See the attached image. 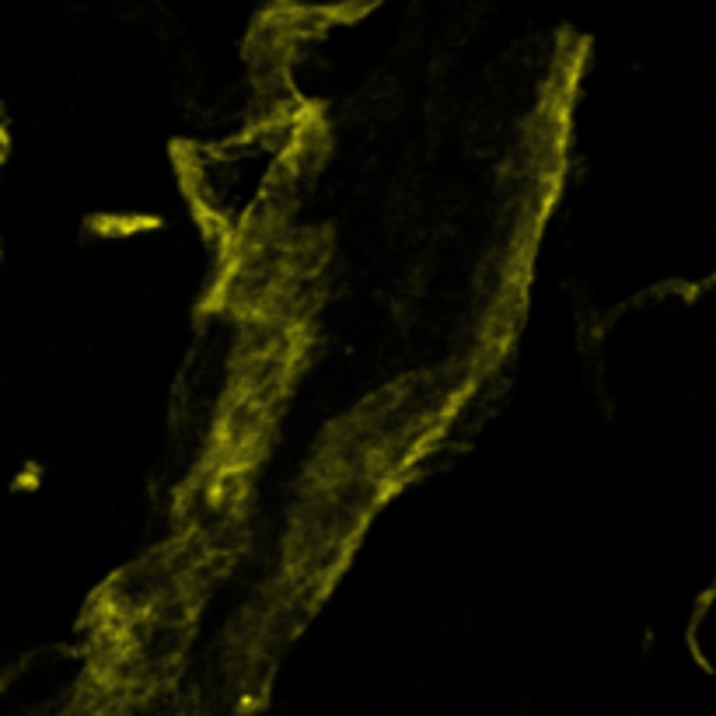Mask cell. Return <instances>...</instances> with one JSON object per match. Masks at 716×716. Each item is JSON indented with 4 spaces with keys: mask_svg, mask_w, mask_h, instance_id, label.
I'll return each instance as SVG.
<instances>
[{
    "mask_svg": "<svg viewBox=\"0 0 716 716\" xmlns=\"http://www.w3.org/2000/svg\"><path fill=\"white\" fill-rule=\"evenodd\" d=\"M39 482H42L39 469H35V465H28V469L21 472L18 479H14V489H39Z\"/></svg>",
    "mask_w": 716,
    "mask_h": 716,
    "instance_id": "1",
    "label": "cell"
}]
</instances>
